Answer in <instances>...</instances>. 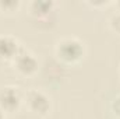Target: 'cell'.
Returning <instances> with one entry per match:
<instances>
[{"mask_svg":"<svg viewBox=\"0 0 120 119\" xmlns=\"http://www.w3.org/2000/svg\"><path fill=\"white\" fill-rule=\"evenodd\" d=\"M55 55L64 64H77L85 56V44L75 36H63L55 45Z\"/></svg>","mask_w":120,"mask_h":119,"instance_id":"1","label":"cell"},{"mask_svg":"<svg viewBox=\"0 0 120 119\" xmlns=\"http://www.w3.org/2000/svg\"><path fill=\"white\" fill-rule=\"evenodd\" d=\"M24 104L32 115L45 118L52 111V99L42 90L31 88L24 94Z\"/></svg>","mask_w":120,"mask_h":119,"instance_id":"2","label":"cell"},{"mask_svg":"<svg viewBox=\"0 0 120 119\" xmlns=\"http://www.w3.org/2000/svg\"><path fill=\"white\" fill-rule=\"evenodd\" d=\"M11 66L22 77H32L39 70V62L36 59V56L31 51L25 49L24 46L18 52L15 59L11 62Z\"/></svg>","mask_w":120,"mask_h":119,"instance_id":"3","label":"cell"},{"mask_svg":"<svg viewBox=\"0 0 120 119\" xmlns=\"http://www.w3.org/2000/svg\"><path fill=\"white\" fill-rule=\"evenodd\" d=\"M28 13L38 24H42L43 21L53 24L56 20V3L52 0H34L28 4Z\"/></svg>","mask_w":120,"mask_h":119,"instance_id":"4","label":"cell"},{"mask_svg":"<svg viewBox=\"0 0 120 119\" xmlns=\"http://www.w3.org/2000/svg\"><path fill=\"white\" fill-rule=\"evenodd\" d=\"M24 104V95L14 86L0 87V108L6 114L17 112Z\"/></svg>","mask_w":120,"mask_h":119,"instance_id":"5","label":"cell"},{"mask_svg":"<svg viewBox=\"0 0 120 119\" xmlns=\"http://www.w3.org/2000/svg\"><path fill=\"white\" fill-rule=\"evenodd\" d=\"M20 41L10 34H0V63H11L21 51Z\"/></svg>","mask_w":120,"mask_h":119,"instance_id":"6","label":"cell"},{"mask_svg":"<svg viewBox=\"0 0 120 119\" xmlns=\"http://www.w3.org/2000/svg\"><path fill=\"white\" fill-rule=\"evenodd\" d=\"M21 7L20 0H0V13L6 16H14Z\"/></svg>","mask_w":120,"mask_h":119,"instance_id":"7","label":"cell"},{"mask_svg":"<svg viewBox=\"0 0 120 119\" xmlns=\"http://www.w3.org/2000/svg\"><path fill=\"white\" fill-rule=\"evenodd\" d=\"M109 28L115 34L120 35V13L119 11H116L115 14L110 16V18H109Z\"/></svg>","mask_w":120,"mask_h":119,"instance_id":"8","label":"cell"},{"mask_svg":"<svg viewBox=\"0 0 120 119\" xmlns=\"http://www.w3.org/2000/svg\"><path fill=\"white\" fill-rule=\"evenodd\" d=\"M112 111L116 116H120V95H117L113 101H112Z\"/></svg>","mask_w":120,"mask_h":119,"instance_id":"9","label":"cell"},{"mask_svg":"<svg viewBox=\"0 0 120 119\" xmlns=\"http://www.w3.org/2000/svg\"><path fill=\"white\" fill-rule=\"evenodd\" d=\"M87 4L91 6V7H94V8H99V7H106V6H109L110 4V1H87Z\"/></svg>","mask_w":120,"mask_h":119,"instance_id":"10","label":"cell"},{"mask_svg":"<svg viewBox=\"0 0 120 119\" xmlns=\"http://www.w3.org/2000/svg\"><path fill=\"white\" fill-rule=\"evenodd\" d=\"M0 119H6V112L0 108Z\"/></svg>","mask_w":120,"mask_h":119,"instance_id":"11","label":"cell"},{"mask_svg":"<svg viewBox=\"0 0 120 119\" xmlns=\"http://www.w3.org/2000/svg\"><path fill=\"white\" fill-rule=\"evenodd\" d=\"M115 4H116V7H117V10H119V13H120V0L119 1H116Z\"/></svg>","mask_w":120,"mask_h":119,"instance_id":"12","label":"cell"},{"mask_svg":"<svg viewBox=\"0 0 120 119\" xmlns=\"http://www.w3.org/2000/svg\"><path fill=\"white\" fill-rule=\"evenodd\" d=\"M119 76H120V66H119Z\"/></svg>","mask_w":120,"mask_h":119,"instance_id":"13","label":"cell"}]
</instances>
